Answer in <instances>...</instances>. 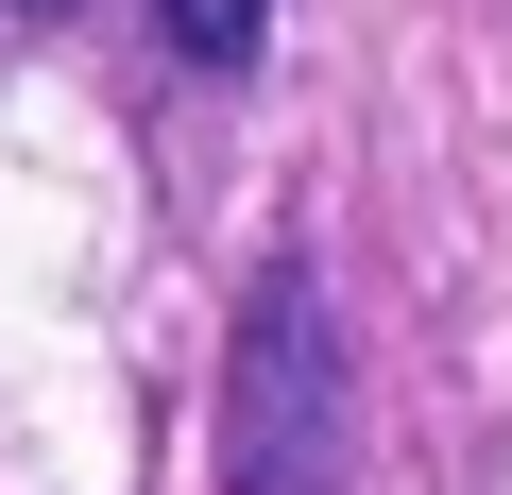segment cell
<instances>
[{
    "label": "cell",
    "instance_id": "1",
    "mask_svg": "<svg viewBox=\"0 0 512 495\" xmlns=\"http://www.w3.org/2000/svg\"><path fill=\"white\" fill-rule=\"evenodd\" d=\"M342 478H359V359L325 274L274 257L222 342V495H342Z\"/></svg>",
    "mask_w": 512,
    "mask_h": 495
},
{
    "label": "cell",
    "instance_id": "2",
    "mask_svg": "<svg viewBox=\"0 0 512 495\" xmlns=\"http://www.w3.org/2000/svg\"><path fill=\"white\" fill-rule=\"evenodd\" d=\"M154 18H171V52H188V69H256L274 0H154Z\"/></svg>",
    "mask_w": 512,
    "mask_h": 495
},
{
    "label": "cell",
    "instance_id": "3",
    "mask_svg": "<svg viewBox=\"0 0 512 495\" xmlns=\"http://www.w3.org/2000/svg\"><path fill=\"white\" fill-rule=\"evenodd\" d=\"M18 18H69V0H18Z\"/></svg>",
    "mask_w": 512,
    "mask_h": 495
}]
</instances>
